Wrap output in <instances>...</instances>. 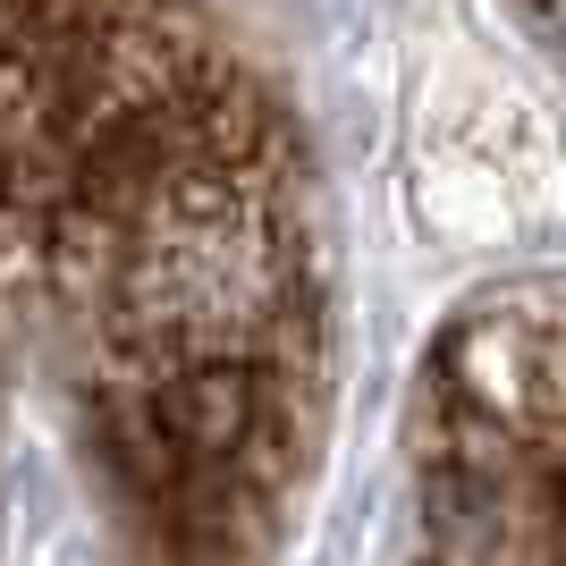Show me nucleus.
<instances>
[{"instance_id": "f257e3e1", "label": "nucleus", "mask_w": 566, "mask_h": 566, "mask_svg": "<svg viewBox=\"0 0 566 566\" xmlns=\"http://www.w3.org/2000/svg\"><path fill=\"white\" fill-rule=\"evenodd\" d=\"M331 415V237L280 85L187 0H0V499L111 473L262 566Z\"/></svg>"}, {"instance_id": "f03ea898", "label": "nucleus", "mask_w": 566, "mask_h": 566, "mask_svg": "<svg viewBox=\"0 0 566 566\" xmlns=\"http://www.w3.org/2000/svg\"><path fill=\"white\" fill-rule=\"evenodd\" d=\"M398 566H566V280L499 287L440 331Z\"/></svg>"}, {"instance_id": "7ed1b4c3", "label": "nucleus", "mask_w": 566, "mask_h": 566, "mask_svg": "<svg viewBox=\"0 0 566 566\" xmlns=\"http://www.w3.org/2000/svg\"><path fill=\"white\" fill-rule=\"evenodd\" d=\"M524 9L549 25V43H566V0H524Z\"/></svg>"}]
</instances>
